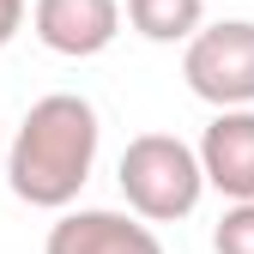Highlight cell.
<instances>
[{"mask_svg":"<svg viewBox=\"0 0 254 254\" xmlns=\"http://www.w3.org/2000/svg\"><path fill=\"white\" fill-rule=\"evenodd\" d=\"M97 109H91L79 91H49L24 109L18 133L6 145V182L24 206L43 212H67L79 200V188L91 182V164H97Z\"/></svg>","mask_w":254,"mask_h":254,"instance_id":"1","label":"cell"},{"mask_svg":"<svg viewBox=\"0 0 254 254\" xmlns=\"http://www.w3.org/2000/svg\"><path fill=\"white\" fill-rule=\"evenodd\" d=\"M182 79L212 109H254V18L200 24L182 49Z\"/></svg>","mask_w":254,"mask_h":254,"instance_id":"3","label":"cell"},{"mask_svg":"<svg viewBox=\"0 0 254 254\" xmlns=\"http://www.w3.org/2000/svg\"><path fill=\"white\" fill-rule=\"evenodd\" d=\"M0 151H6V139H0Z\"/></svg>","mask_w":254,"mask_h":254,"instance_id":"10","label":"cell"},{"mask_svg":"<svg viewBox=\"0 0 254 254\" xmlns=\"http://www.w3.org/2000/svg\"><path fill=\"white\" fill-rule=\"evenodd\" d=\"M43 254H164V242L133 212L85 206V212H61V224H49Z\"/></svg>","mask_w":254,"mask_h":254,"instance_id":"6","label":"cell"},{"mask_svg":"<svg viewBox=\"0 0 254 254\" xmlns=\"http://www.w3.org/2000/svg\"><path fill=\"white\" fill-rule=\"evenodd\" d=\"M24 30V0H0V49Z\"/></svg>","mask_w":254,"mask_h":254,"instance_id":"9","label":"cell"},{"mask_svg":"<svg viewBox=\"0 0 254 254\" xmlns=\"http://www.w3.org/2000/svg\"><path fill=\"white\" fill-rule=\"evenodd\" d=\"M115 182H121V194H127V206H133L139 224H176V218H188L200 206V194H206L200 157L176 133H139V139H127Z\"/></svg>","mask_w":254,"mask_h":254,"instance_id":"2","label":"cell"},{"mask_svg":"<svg viewBox=\"0 0 254 254\" xmlns=\"http://www.w3.org/2000/svg\"><path fill=\"white\" fill-rule=\"evenodd\" d=\"M127 24L145 43H188L206 24V0H127Z\"/></svg>","mask_w":254,"mask_h":254,"instance_id":"7","label":"cell"},{"mask_svg":"<svg viewBox=\"0 0 254 254\" xmlns=\"http://www.w3.org/2000/svg\"><path fill=\"white\" fill-rule=\"evenodd\" d=\"M30 30H37V43L49 55L91 61L121 37V0H37Z\"/></svg>","mask_w":254,"mask_h":254,"instance_id":"4","label":"cell"},{"mask_svg":"<svg viewBox=\"0 0 254 254\" xmlns=\"http://www.w3.org/2000/svg\"><path fill=\"white\" fill-rule=\"evenodd\" d=\"M206 188H218L230 206L254 200V109H218L194 145Z\"/></svg>","mask_w":254,"mask_h":254,"instance_id":"5","label":"cell"},{"mask_svg":"<svg viewBox=\"0 0 254 254\" xmlns=\"http://www.w3.org/2000/svg\"><path fill=\"white\" fill-rule=\"evenodd\" d=\"M212 248L218 254H254V200H242V206H230L224 218H218Z\"/></svg>","mask_w":254,"mask_h":254,"instance_id":"8","label":"cell"}]
</instances>
